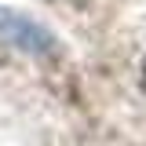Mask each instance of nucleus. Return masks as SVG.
I'll return each instance as SVG.
<instances>
[{"instance_id": "obj_2", "label": "nucleus", "mask_w": 146, "mask_h": 146, "mask_svg": "<svg viewBox=\"0 0 146 146\" xmlns=\"http://www.w3.org/2000/svg\"><path fill=\"white\" fill-rule=\"evenodd\" d=\"M139 88H143V95H146V58H143V77H139Z\"/></svg>"}, {"instance_id": "obj_1", "label": "nucleus", "mask_w": 146, "mask_h": 146, "mask_svg": "<svg viewBox=\"0 0 146 146\" xmlns=\"http://www.w3.org/2000/svg\"><path fill=\"white\" fill-rule=\"evenodd\" d=\"M0 36L11 48H22L29 55H51L55 51V36L40 22H33L29 15H18V11H7V7H0Z\"/></svg>"}]
</instances>
